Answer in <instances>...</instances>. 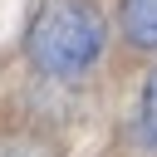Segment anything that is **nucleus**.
Listing matches in <instances>:
<instances>
[{
	"label": "nucleus",
	"instance_id": "obj_1",
	"mask_svg": "<svg viewBox=\"0 0 157 157\" xmlns=\"http://www.w3.org/2000/svg\"><path fill=\"white\" fill-rule=\"evenodd\" d=\"M108 20L93 0H44L25 29V54L49 78H78L98 64Z\"/></svg>",
	"mask_w": 157,
	"mask_h": 157
},
{
	"label": "nucleus",
	"instance_id": "obj_2",
	"mask_svg": "<svg viewBox=\"0 0 157 157\" xmlns=\"http://www.w3.org/2000/svg\"><path fill=\"white\" fill-rule=\"evenodd\" d=\"M118 25H123L128 44L157 49V0H123L118 5Z\"/></svg>",
	"mask_w": 157,
	"mask_h": 157
},
{
	"label": "nucleus",
	"instance_id": "obj_3",
	"mask_svg": "<svg viewBox=\"0 0 157 157\" xmlns=\"http://www.w3.org/2000/svg\"><path fill=\"white\" fill-rule=\"evenodd\" d=\"M137 132H142V142L157 152V69L147 74V83H142V108H137Z\"/></svg>",
	"mask_w": 157,
	"mask_h": 157
}]
</instances>
